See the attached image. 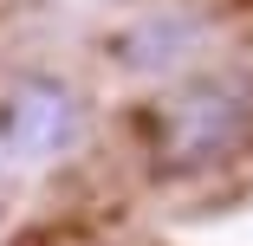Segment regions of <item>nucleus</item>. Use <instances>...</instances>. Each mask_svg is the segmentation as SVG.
Returning <instances> with one entry per match:
<instances>
[{"mask_svg":"<svg viewBox=\"0 0 253 246\" xmlns=\"http://www.w3.org/2000/svg\"><path fill=\"white\" fill-rule=\"evenodd\" d=\"M247 123H253L247 84L234 78L175 84L149 110V162H156V175H201L247 142Z\"/></svg>","mask_w":253,"mask_h":246,"instance_id":"obj_1","label":"nucleus"},{"mask_svg":"<svg viewBox=\"0 0 253 246\" xmlns=\"http://www.w3.org/2000/svg\"><path fill=\"white\" fill-rule=\"evenodd\" d=\"M78 136V97L59 78H20L0 104V149L20 162H45Z\"/></svg>","mask_w":253,"mask_h":246,"instance_id":"obj_2","label":"nucleus"},{"mask_svg":"<svg viewBox=\"0 0 253 246\" xmlns=\"http://www.w3.org/2000/svg\"><path fill=\"white\" fill-rule=\"evenodd\" d=\"M195 20H182V13H149V20H136L124 39H117V59L124 65H136V71H163V65H175V59H188L195 52Z\"/></svg>","mask_w":253,"mask_h":246,"instance_id":"obj_3","label":"nucleus"}]
</instances>
